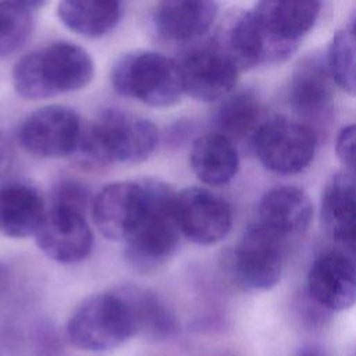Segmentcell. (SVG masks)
I'll use <instances>...</instances> for the list:
<instances>
[{"instance_id":"1","label":"cell","mask_w":356,"mask_h":356,"mask_svg":"<svg viewBox=\"0 0 356 356\" xmlns=\"http://www.w3.org/2000/svg\"><path fill=\"white\" fill-rule=\"evenodd\" d=\"M159 143L157 127L147 118L107 108L85 124L72 157L85 168L99 170L111 164H136L152 156Z\"/></svg>"},{"instance_id":"2","label":"cell","mask_w":356,"mask_h":356,"mask_svg":"<svg viewBox=\"0 0 356 356\" xmlns=\"http://www.w3.org/2000/svg\"><path fill=\"white\" fill-rule=\"evenodd\" d=\"M89 53L71 42H53L21 57L13 68L15 92L29 100L83 89L93 78Z\"/></svg>"},{"instance_id":"3","label":"cell","mask_w":356,"mask_h":356,"mask_svg":"<svg viewBox=\"0 0 356 356\" xmlns=\"http://www.w3.org/2000/svg\"><path fill=\"white\" fill-rule=\"evenodd\" d=\"M147 204L143 217L131 236L124 241L125 260L138 271L149 273L167 263L181 241L175 214L174 189L154 178L143 179Z\"/></svg>"},{"instance_id":"4","label":"cell","mask_w":356,"mask_h":356,"mask_svg":"<svg viewBox=\"0 0 356 356\" xmlns=\"http://www.w3.org/2000/svg\"><path fill=\"white\" fill-rule=\"evenodd\" d=\"M111 85L120 96L150 107L174 106L185 95L178 61L150 50L122 54L111 68Z\"/></svg>"},{"instance_id":"5","label":"cell","mask_w":356,"mask_h":356,"mask_svg":"<svg viewBox=\"0 0 356 356\" xmlns=\"http://www.w3.org/2000/svg\"><path fill=\"white\" fill-rule=\"evenodd\" d=\"M135 335L128 303L115 288L85 298L67 321L70 342L86 352L115 349Z\"/></svg>"},{"instance_id":"6","label":"cell","mask_w":356,"mask_h":356,"mask_svg":"<svg viewBox=\"0 0 356 356\" xmlns=\"http://www.w3.org/2000/svg\"><path fill=\"white\" fill-rule=\"evenodd\" d=\"M252 146L266 170L278 175H293L313 161L317 135L306 122L271 117L260 125Z\"/></svg>"},{"instance_id":"7","label":"cell","mask_w":356,"mask_h":356,"mask_svg":"<svg viewBox=\"0 0 356 356\" xmlns=\"http://www.w3.org/2000/svg\"><path fill=\"white\" fill-rule=\"evenodd\" d=\"M320 0H259L252 10L266 40L267 63L286 60L313 28Z\"/></svg>"},{"instance_id":"8","label":"cell","mask_w":356,"mask_h":356,"mask_svg":"<svg viewBox=\"0 0 356 356\" xmlns=\"http://www.w3.org/2000/svg\"><path fill=\"white\" fill-rule=\"evenodd\" d=\"M83 121L67 106H43L21 122L18 140L21 147L40 159L72 156L78 147Z\"/></svg>"},{"instance_id":"9","label":"cell","mask_w":356,"mask_h":356,"mask_svg":"<svg viewBox=\"0 0 356 356\" xmlns=\"http://www.w3.org/2000/svg\"><path fill=\"white\" fill-rule=\"evenodd\" d=\"M282 239L259 221L243 231L232 253V270L243 288L268 291L280 282L284 268Z\"/></svg>"},{"instance_id":"10","label":"cell","mask_w":356,"mask_h":356,"mask_svg":"<svg viewBox=\"0 0 356 356\" xmlns=\"http://www.w3.org/2000/svg\"><path fill=\"white\" fill-rule=\"evenodd\" d=\"M147 192L143 179L115 181L92 200L90 216L97 231L111 241H127L145 214Z\"/></svg>"},{"instance_id":"11","label":"cell","mask_w":356,"mask_h":356,"mask_svg":"<svg viewBox=\"0 0 356 356\" xmlns=\"http://www.w3.org/2000/svg\"><path fill=\"white\" fill-rule=\"evenodd\" d=\"M175 214L182 236L203 246L222 241L232 227L229 204L200 186H189L175 193Z\"/></svg>"},{"instance_id":"12","label":"cell","mask_w":356,"mask_h":356,"mask_svg":"<svg viewBox=\"0 0 356 356\" xmlns=\"http://www.w3.org/2000/svg\"><path fill=\"white\" fill-rule=\"evenodd\" d=\"M33 236L40 252L60 264L83 261L93 249L85 213L64 206H50Z\"/></svg>"},{"instance_id":"13","label":"cell","mask_w":356,"mask_h":356,"mask_svg":"<svg viewBox=\"0 0 356 356\" xmlns=\"http://www.w3.org/2000/svg\"><path fill=\"white\" fill-rule=\"evenodd\" d=\"M184 92L200 102H216L231 93L236 85L239 70L214 44L191 49L178 61Z\"/></svg>"},{"instance_id":"14","label":"cell","mask_w":356,"mask_h":356,"mask_svg":"<svg viewBox=\"0 0 356 356\" xmlns=\"http://www.w3.org/2000/svg\"><path fill=\"white\" fill-rule=\"evenodd\" d=\"M307 289L324 309L345 312L353 307L356 305V263L345 252L321 253L309 268Z\"/></svg>"},{"instance_id":"15","label":"cell","mask_w":356,"mask_h":356,"mask_svg":"<svg viewBox=\"0 0 356 356\" xmlns=\"http://www.w3.org/2000/svg\"><path fill=\"white\" fill-rule=\"evenodd\" d=\"M334 83L325 56L303 57L289 78L288 100L291 107L305 118H324L334 99Z\"/></svg>"},{"instance_id":"16","label":"cell","mask_w":356,"mask_h":356,"mask_svg":"<svg viewBox=\"0 0 356 356\" xmlns=\"http://www.w3.org/2000/svg\"><path fill=\"white\" fill-rule=\"evenodd\" d=\"M216 17L214 0H160L153 13V24L163 39L189 43L207 33Z\"/></svg>"},{"instance_id":"17","label":"cell","mask_w":356,"mask_h":356,"mask_svg":"<svg viewBox=\"0 0 356 356\" xmlns=\"http://www.w3.org/2000/svg\"><path fill=\"white\" fill-rule=\"evenodd\" d=\"M46 203L40 192L22 181L0 185V234L14 239L35 235L44 214Z\"/></svg>"},{"instance_id":"18","label":"cell","mask_w":356,"mask_h":356,"mask_svg":"<svg viewBox=\"0 0 356 356\" xmlns=\"http://www.w3.org/2000/svg\"><path fill=\"white\" fill-rule=\"evenodd\" d=\"M214 44L239 71L267 63L266 40L253 11H235L221 24Z\"/></svg>"},{"instance_id":"19","label":"cell","mask_w":356,"mask_h":356,"mask_svg":"<svg viewBox=\"0 0 356 356\" xmlns=\"http://www.w3.org/2000/svg\"><path fill=\"white\" fill-rule=\"evenodd\" d=\"M259 222L281 238L302 234L313 218V204L296 186H277L266 192L259 203Z\"/></svg>"},{"instance_id":"20","label":"cell","mask_w":356,"mask_h":356,"mask_svg":"<svg viewBox=\"0 0 356 356\" xmlns=\"http://www.w3.org/2000/svg\"><path fill=\"white\" fill-rule=\"evenodd\" d=\"M320 221L325 234L341 245L356 234V179L346 171L327 181L320 200Z\"/></svg>"},{"instance_id":"21","label":"cell","mask_w":356,"mask_h":356,"mask_svg":"<svg viewBox=\"0 0 356 356\" xmlns=\"http://www.w3.org/2000/svg\"><path fill=\"white\" fill-rule=\"evenodd\" d=\"M189 161L195 175L210 186L227 185L239 170L235 142L216 131L204 134L193 142Z\"/></svg>"},{"instance_id":"22","label":"cell","mask_w":356,"mask_h":356,"mask_svg":"<svg viewBox=\"0 0 356 356\" xmlns=\"http://www.w3.org/2000/svg\"><path fill=\"white\" fill-rule=\"evenodd\" d=\"M131 310L136 335L147 339H167L178 331V320L174 312L152 289L125 284L115 286Z\"/></svg>"},{"instance_id":"23","label":"cell","mask_w":356,"mask_h":356,"mask_svg":"<svg viewBox=\"0 0 356 356\" xmlns=\"http://www.w3.org/2000/svg\"><path fill=\"white\" fill-rule=\"evenodd\" d=\"M267 120L257 95L250 89L228 93L221 99L214 115V131L228 136L231 140H250Z\"/></svg>"},{"instance_id":"24","label":"cell","mask_w":356,"mask_h":356,"mask_svg":"<svg viewBox=\"0 0 356 356\" xmlns=\"http://www.w3.org/2000/svg\"><path fill=\"white\" fill-rule=\"evenodd\" d=\"M57 13L70 31L86 38H100L118 24L122 0H60Z\"/></svg>"},{"instance_id":"25","label":"cell","mask_w":356,"mask_h":356,"mask_svg":"<svg viewBox=\"0 0 356 356\" xmlns=\"http://www.w3.org/2000/svg\"><path fill=\"white\" fill-rule=\"evenodd\" d=\"M335 85L356 96V32L339 31L330 42L325 54Z\"/></svg>"},{"instance_id":"26","label":"cell","mask_w":356,"mask_h":356,"mask_svg":"<svg viewBox=\"0 0 356 356\" xmlns=\"http://www.w3.org/2000/svg\"><path fill=\"white\" fill-rule=\"evenodd\" d=\"M33 17L31 10L11 1H0V57L17 53L31 38Z\"/></svg>"},{"instance_id":"27","label":"cell","mask_w":356,"mask_h":356,"mask_svg":"<svg viewBox=\"0 0 356 356\" xmlns=\"http://www.w3.org/2000/svg\"><path fill=\"white\" fill-rule=\"evenodd\" d=\"M93 193L90 188L76 178H63L51 189L50 206H64L81 213L90 211Z\"/></svg>"},{"instance_id":"28","label":"cell","mask_w":356,"mask_h":356,"mask_svg":"<svg viewBox=\"0 0 356 356\" xmlns=\"http://www.w3.org/2000/svg\"><path fill=\"white\" fill-rule=\"evenodd\" d=\"M335 152L343 165V171L356 179V122L339 131Z\"/></svg>"},{"instance_id":"29","label":"cell","mask_w":356,"mask_h":356,"mask_svg":"<svg viewBox=\"0 0 356 356\" xmlns=\"http://www.w3.org/2000/svg\"><path fill=\"white\" fill-rule=\"evenodd\" d=\"M11 165V149L7 140L0 135V177L10 168Z\"/></svg>"},{"instance_id":"30","label":"cell","mask_w":356,"mask_h":356,"mask_svg":"<svg viewBox=\"0 0 356 356\" xmlns=\"http://www.w3.org/2000/svg\"><path fill=\"white\" fill-rule=\"evenodd\" d=\"M343 249H345V253L356 263V234L348 239L345 243H342Z\"/></svg>"},{"instance_id":"31","label":"cell","mask_w":356,"mask_h":356,"mask_svg":"<svg viewBox=\"0 0 356 356\" xmlns=\"http://www.w3.org/2000/svg\"><path fill=\"white\" fill-rule=\"evenodd\" d=\"M28 10H35V8H39L42 6H44L47 3V0H11Z\"/></svg>"},{"instance_id":"32","label":"cell","mask_w":356,"mask_h":356,"mask_svg":"<svg viewBox=\"0 0 356 356\" xmlns=\"http://www.w3.org/2000/svg\"><path fill=\"white\" fill-rule=\"evenodd\" d=\"M296 356H325V355L321 353V352H318V350H312V349H309V350L299 352Z\"/></svg>"},{"instance_id":"33","label":"cell","mask_w":356,"mask_h":356,"mask_svg":"<svg viewBox=\"0 0 356 356\" xmlns=\"http://www.w3.org/2000/svg\"><path fill=\"white\" fill-rule=\"evenodd\" d=\"M350 29L353 32H356V11H355V15H353V21H352V25H350Z\"/></svg>"}]
</instances>
